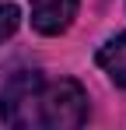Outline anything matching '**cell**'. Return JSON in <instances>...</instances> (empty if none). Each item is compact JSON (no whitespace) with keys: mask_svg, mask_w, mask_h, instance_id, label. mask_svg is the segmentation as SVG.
Masks as SVG:
<instances>
[{"mask_svg":"<svg viewBox=\"0 0 126 130\" xmlns=\"http://www.w3.org/2000/svg\"><path fill=\"white\" fill-rule=\"evenodd\" d=\"M91 99L74 77L18 70L0 88V123L14 130H77L88 123Z\"/></svg>","mask_w":126,"mask_h":130,"instance_id":"1","label":"cell"},{"mask_svg":"<svg viewBox=\"0 0 126 130\" xmlns=\"http://www.w3.org/2000/svg\"><path fill=\"white\" fill-rule=\"evenodd\" d=\"M81 0H28L32 28L39 35H63L77 18Z\"/></svg>","mask_w":126,"mask_h":130,"instance_id":"2","label":"cell"},{"mask_svg":"<svg viewBox=\"0 0 126 130\" xmlns=\"http://www.w3.org/2000/svg\"><path fill=\"white\" fill-rule=\"evenodd\" d=\"M95 60H98V67L105 70V77L116 88H126V32L109 35V39L98 46Z\"/></svg>","mask_w":126,"mask_h":130,"instance_id":"3","label":"cell"},{"mask_svg":"<svg viewBox=\"0 0 126 130\" xmlns=\"http://www.w3.org/2000/svg\"><path fill=\"white\" fill-rule=\"evenodd\" d=\"M18 25H21V7L11 0H0V42L11 39L18 32Z\"/></svg>","mask_w":126,"mask_h":130,"instance_id":"4","label":"cell"}]
</instances>
